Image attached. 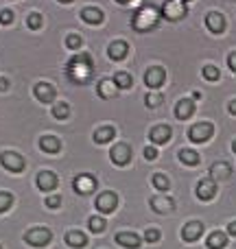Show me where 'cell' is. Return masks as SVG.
<instances>
[{"instance_id":"46","label":"cell","mask_w":236,"mask_h":249,"mask_svg":"<svg viewBox=\"0 0 236 249\" xmlns=\"http://www.w3.org/2000/svg\"><path fill=\"white\" fill-rule=\"evenodd\" d=\"M116 2H118V4H131L133 0H116Z\"/></svg>"},{"instance_id":"11","label":"cell","mask_w":236,"mask_h":249,"mask_svg":"<svg viewBox=\"0 0 236 249\" xmlns=\"http://www.w3.org/2000/svg\"><path fill=\"white\" fill-rule=\"evenodd\" d=\"M33 94H35V99H37L39 103H53L55 96H57V92H55V88H53L51 83L39 81L37 86L33 88Z\"/></svg>"},{"instance_id":"29","label":"cell","mask_w":236,"mask_h":249,"mask_svg":"<svg viewBox=\"0 0 236 249\" xmlns=\"http://www.w3.org/2000/svg\"><path fill=\"white\" fill-rule=\"evenodd\" d=\"M114 83H116L118 90H129L131 83H133V79H131V74L129 72H116L114 74Z\"/></svg>"},{"instance_id":"41","label":"cell","mask_w":236,"mask_h":249,"mask_svg":"<svg viewBox=\"0 0 236 249\" xmlns=\"http://www.w3.org/2000/svg\"><path fill=\"white\" fill-rule=\"evenodd\" d=\"M155 158H158V149H155V146H146L145 149V160H149L151 162V160H155Z\"/></svg>"},{"instance_id":"35","label":"cell","mask_w":236,"mask_h":249,"mask_svg":"<svg viewBox=\"0 0 236 249\" xmlns=\"http://www.w3.org/2000/svg\"><path fill=\"white\" fill-rule=\"evenodd\" d=\"M13 206V197L9 193H0V214H2V212H7L9 208Z\"/></svg>"},{"instance_id":"39","label":"cell","mask_w":236,"mask_h":249,"mask_svg":"<svg viewBox=\"0 0 236 249\" xmlns=\"http://www.w3.org/2000/svg\"><path fill=\"white\" fill-rule=\"evenodd\" d=\"M13 22V11L11 9H2L0 11V24H11Z\"/></svg>"},{"instance_id":"9","label":"cell","mask_w":236,"mask_h":249,"mask_svg":"<svg viewBox=\"0 0 236 249\" xmlns=\"http://www.w3.org/2000/svg\"><path fill=\"white\" fill-rule=\"evenodd\" d=\"M109 160H112L116 166H125V164H129V160H131V149H129V144L118 142L116 146H112V151H109Z\"/></svg>"},{"instance_id":"42","label":"cell","mask_w":236,"mask_h":249,"mask_svg":"<svg viewBox=\"0 0 236 249\" xmlns=\"http://www.w3.org/2000/svg\"><path fill=\"white\" fill-rule=\"evenodd\" d=\"M228 66H230V70H232V72H236V51H234V53H230V57H228Z\"/></svg>"},{"instance_id":"19","label":"cell","mask_w":236,"mask_h":249,"mask_svg":"<svg viewBox=\"0 0 236 249\" xmlns=\"http://www.w3.org/2000/svg\"><path fill=\"white\" fill-rule=\"evenodd\" d=\"M96 92H99L101 99H114L118 94V88L114 83V79H101L99 86H96Z\"/></svg>"},{"instance_id":"45","label":"cell","mask_w":236,"mask_h":249,"mask_svg":"<svg viewBox=\"0 0 236 249\" xmlns=\"http://www.w3.org/2000/svg\"><path fill=\"white\" fill-rule=\"evenodd\" d=\"M230 114H234V116H236V99L230 103Z\"/></svg>"},{"instance_id":"23","label":"cell","mask_w":236,"mask_h":249,"mask_svg":"<svg viewBox=\"0 0 236 249\" xmlns=\"http://www.w3.org/2000/svg\"><path fill=\"white\" fill-rule=\"evenodd\" d=\"M114 136H116V129L109 127V124H105V127H99V129H96L92 138H94L96 144H108V142L114 140Z\"/></svg>"},{"instance_id":"26","label":"cell","mask_w":236,"mask_h":249,"mask_svg":"<svg viewBox=\"0 0 236 249\" xmlns=\"http://www.w3.org/2000/svg\"><path fill=\"white\" fill-rule=\"evenodd\" d=\"M66 245H70V247H86L88 245V236L83 232L73 230V232L66 234Z\"/></svg>"},{"instance_id":"18","label":"cell","mask_w":236,"mask_h":249,"mask_svg":"<svg viewBox=\"0 0 236 249\" xmlns=\"http://www.w3.org/2000/svg\"><path fill=\"white\" fill-rule=\"evenodd\" d=\"M127 53H129V46H127V42H123V39H116V42H112L108 46V55H109V59H114V61L125 59Z\"/></svg>"},{"instance_id":"16","label":"cell","mask_w":236,"mask_h":249,"mask_svg":"<svg viewBox=\"0 0 236 249\" xmlns=\"http://www.w3.org/2000/svg\"><path fill=\"white\" fill-rule=\"evenodd\" d=\"M230 175H232V168H230L228 162L212 164V168H210V179L212 181H225V179H230Z\"/></svg>"},{"instance_id":"4","label":"cell","mask_w":236,"mask_h":249,"mask_svg":"<svg viewBox=\"0 0 236 249\" xmlns=\"http://www.w3.org/2000/svg\"><path fill=\"white\" fill-rule=\"evenodd\" d=\"M212 133H215V127L212 123H197L188 129V140L195 142V144H201V142L210 140Z\"/></svg>"},{"instance_id":"37","label":"cell","mask_w":236,"mask_h":249,"mask_svg":"<svg viewBox=\"0 0 236 249\" xmlns=\"http://www.w3.org/2000/svg\"><path fill=\"white\" fill-rule=\"evenodd\" d=\"M81 42H83V39L79 37V35H68V37H66V46H68V48H73V51H77V48H81Z\"/></svg>"},{"instance_id":"22","label":"cell","mask_w":236,"mask_h":249,"mask_svg":"<svg viewBox=\"0 0 236 249\" xmlns=\"http://www.w3.org/2000/svg\"><path fill=\"white\" fill-rule=\"evenodd\" d=\"M195 114V101L190 99H182L180 103L175 105V116L180 118V121H188L190 116Z\"/></svg>"},{"instance_id":"38","label":"cell","mask_w":236,"mask_h":249,"mask_svg":"<svg viewBox=\"0 0 236 249\" xmlns=\"http://www.w3.org/2000/svg\"><path fill=\"white\" fill-rule=\"evenodd\" d=\"M145 241L146 243H158L160 241V230L158 228H149L145 232Z\"/></svg>"},{"instance_id":"43","label":"cell","mask_w":236,"mask_h":249,"mask_svg":"<svg viewBox=\"0 0 236 249\" xmlns=\"http://www.w3.org/2000/svg\"><path fill=\"white\" fill-rule=\"evenodd\" d=\"M7 90H9V79L0 77V92H7Z\"/></svg>"},{"instance_id":"21","label":"cell","mask_w":236,"mask_h":249,"mask_svg":"<svg viewBox=\"0 0 236 249\" xmlns=\"http://www.w3.org/2000/svg\"><path fill=\"white\" fill-rule=\"evenodd\" d=\"M116 243L120 247L138 249L140 247V243H142V238L138 236V234H133V232H120V234H116Z\"/></svg>"},{"instance_id":"25","label":"cell","mask_w":236,"mask_h":249,"mask_svg":"<svg viewBox=\"0 0 236 249\" xmlns=\"http://www.w3.org/2000/svg\"><path fill=\"white\" fill-rule=\"evenodd\" d=\"M206 245L210 247V249H223L225 245H228V234H223V232H212L210 236L206 238Z\"/></svg>"},{"instance_id":"48","label":"cell","mask_w":236,"mask_h":249,"mask_svg":"<svg viewBox=\"0 0 236 249\" xmlns=\"http://www.w3.org/2000/svg\"><path fill=\"white\" fill-rule=\"evenodd\" d=\"M59 2H64V4H66V2H73V0H59Z\"/></svg>"},{"instance_id":"13","label":"cell","mask_w":236,"mask_h":249,"mask_svg":"<svg viewBox=\"0 0 236 249\" xmlns=\"http://www.w3.org/2000/svg\"><path fill=\"white\" fill-rule=\"evenodd\" d=\"M197 197L201 199V201H210L212 197L217 195V181H212V179H201L197 184Z\"/></svg>"},{"instance_id":"32","label":"cell","mask_w":236,"mask_h":249,"mask_svg":"<svg viewBox=\"0 0 236 249\" xmlns=\"http://www.w3.org/2000/svg\"><path fill=\"white\" fill-rule=\"evenodd\" d=\"M53 116H55L57 121H64V118H68V116H70L68 103H57L55 107H53Z\"/></svg>"},{"instance_id":"7","label":"cell","mask_w":236,"mask_h":249,"mask_svg":"<svg viewBox=\"0 0 236 249\" xmlns=\"http://www.w3.org/2000/svg\"><path fill=\"white\" fill-rule=\"evenodd\" d=\"M94 206L101 214H109V212H114L118 206V195H114L112 190H105V193H101L99 197H96Z\"/></svg>"},{"instance_id":"44","label":"cell","mask_w":236,"mask_h":249,"mask_svg":"<svg viewBox=\"0 0 236 249\" xmlns=\"http://www.w3.org/2000/svg\"><path fill=\"white\" fill-rule=\"evenodd\" d=\"M228 234L230 236H236V221H232V223L228 225Z\"/></svg>"},{"instance_id":"1","label":"cell","mask_w":236,"mask_h":249,"mask_svg":"<svg viewBox=\"0 0 236 249\" xmlns=\"http://www.w3.org/2000/svg\"><path fill=\"white\" fill-rule=\"evenodd\" d=\"M66 72L74 83H88L92 77V59L88 53L83 55H74L66 66Z\"/></svg>"},{"instance_id":"28","label":"cell","mask_w":236,"mask_h":249,"mask_svg":"<svg viewBox=\"0 0 236 249\" xmlns=\"http://www.w3.org/2000/svg\"><path fill=\"white\" fill-rule=\"evenodd\" d=\"M180 160L182 164H186V166H197L199 164V153L193 149H182L180 151Z\"/></svg>"},{"instance_id":"34","label":"cell","mask_w":236,"mask_h":249,"mask_svg":"<svg viewBox=\"0 0 236 249\" xmlns=\"http://www.w3.org/2000/svg\"><path fill=\"white\" fill-rule=\"evenodd\" d=\"M201 74H203V79H208V81H217V79L221 77L219 68H215V66H203Z\"/></svg>"},{"instance_id":"5","label":"cell","mask_w":236,"mask_h":249,"mask_svg":"<svg viewBox=\"0 0 236 249\" xmlns=\"http://www.w3.org/2000/svg\"><path fill=\"white\" fill-rule=\"evenodd\" d=\"M73 188L77 195H92L96 190V177L92 173H81V175L74 177Z\"/></svg>"},{"instance_id":"47","label":"cell","mask_w":236,"mask_h":249,"mask_svg":"<svg viewBox=\"0 0 236 249\" xmlns=\"http://www.w3.org/2000/svg\"><path fill=\"white\" fill-rule=\"evenodd\" d=\"M232 151H234V153H236V140L232 142Z\"/></svg>"},{"instance_id":"17","label":"cell","mask_w":236,"mask_h":249,"mask_svg":"<svg viewBox=\"0 0 236 249\" xmlns=\"http://www.w3.org/2000/svg\"><path fill=\"white\" fill-rule=\"evenodd\" d=\"M206 26L212 31V33H217V35L223 33V31H225V18L221 16L219 11H210L206 16Z\"/></svg>"},{"instance_id":"33","label":"cell","mask_w":236,"mask_h":249,"mask_svg":"<svg viewBox=\"0 0 236 249\" xmlns=\"http://www.w3.org/2000/svg\"><path fill=\"white\" fill-rule=\"evenodd\" d=\"M88 225H90V232L101 234V232H103V230H105V225H108V223H105V219H103V216H92V219H90V223H88Z\"/></svg>"},{"instance_id":"30","label":"cell","mask_w":236,"mask_h":249,"mask_svg":"<svg viewBox=\"0 0 236 249\" xmlns=\"http://www.w3.org/2000/svg\"><path fill=\"white\" fill-rule=\"evenodd\" d=\"M151 184H153L158 190H162V193H166V190L171 188V181H168V177L162 175V173H155V175L151 177Z\"/></svg>"},{"instance_id":"12","label":"cell","mask_w":236,"mask_h":249,"mask_svg":"<svg viewBox=\"0 0 236 249\" xmlns=\"http://www.w3.org/2000/svg\"><path fill=\"white\" fill-rule=\"evenodd\" d=\"M173 136V129L166 127V124H158V127H153L149 131V140L153 142V144H164V142H168Z\"/></svg>"},{"instance_id":"3","label":"cell","mask_w":236,"mask_h":249,"mask_svg":"<svg viewBox=\"0 0 236 249\" xmlns=\"http://www.w3.org/2000/svg\"><path fill=\"white\" fill-rule=\"evenodd\" d=\"M186 11H188L186 2H182V0H166V2L162 4V11H160V16H162L164 20L177 22V20H182V18L186 16Z\"/></svg>"},{"instance_id":"6","label":"cell","mask_w":236,"mask_h":249,"mask_svg":"<svg viewBox=\"0 0 236 249\" xmlns=\"http://www.w3.org/2000/svg\"><path fill=\"white\" fill-rule=\"evenodd\" d=\"M51 238H53V234H51V230H46V228H33L24 234V243H29V245H33V247L48 245Z\"/></svg>"},{"instance_id":"49","label":"cell","mask_w":236,"mask_h":249,"mask_svg":"<svg viewBox=\"0 0 236 249\" xmlns=\"http://www.w3.org/2000/svg\"><path fill=\"white\" fill-rule=\"evenodd\" d=\"M182 2H188V0H182Z\"/></svg>"},{"instance_id":"15","label":"cell","mask_w":236,"mask_h":249,"mask_svg":"<svg viewBox=\"0 0 236 249\" xmlns=\"http://www.w3.org/2000/svg\"><path fill=\"white\" fill-rule=\"evenodd\" d=\"M201 234H203V225L199 223V221H190V223H186L184 228H182V238L188 243L197 241Z\"/></svg>"},{"instance_id":"36","label":"cell","mask_w":236,"mask_h":249,"mask_svg":"<svg viewBox=\"0 0 236 249\" xmlns=\"http://www.w3.org/2000/svg\"><path fill=\"white\" fill-rule=\"evenodd\" d=\"M26 26H29V29H39V26H42V16H39V13H29Z\"/></svg>"},{"instance_id":"2","label":"cell","mask_w":236,"mask_h":249,"mask_svg":"<svg viewBox=\"0 0 236 249\" xmlns=\"http://www.w3.org/2000/svg\"><path fill=\"white\" fill-rule=\"evenodd\" d=\"M158 20H160V11L155 7H151V4H145V7H140L136 13H133L131 18V26L136 31H140V33H146V31L155 29L158 26Z\"/></svg>"},{"instance_id":"20","label":"cell","mask_w":236,"mask_h":249,"mask_svg":"<svg viewBox=\"0 0 236 249\" xmlns=\"http://www.w3.org/2000/svg\"><path fill=\"white\" fill-rule=\"evenodd\" d=\"M151 208H153L158 214H166V212L175 210V201L171 197H153L151 199Z\"/></svg>"},{"instance_id":"14","label":"cell","mask_w":236,"mask_h":249,"mask_svg":"<svg viewBox=\"0 0 236 249\" xmlns=\"http://www.w3.org/2000/svg\"><path fill=\"white\" fill-rule=\"evenodd\" d=\"M57 175L53 171H42L37 175V188L42 190V193H48V190H55L57 188Z\"/></svg>"},{"instance_id":"27","label":"cell","mask_w":236,"mask_h":249,"mask_svg":"<svg viewBox=\"0 0 236 249\" xmlns=\"http://www.w3.org/2000/svg\"><path fill=\"white\" fill-rule=\"evenodd\" d=\"M39 146H42V151H46V153H57V151L61 149V142L57 140L55 136H44L42 140H39Z\"/></svg>"},{"instance_id":"50","label":"cell","mask_w":236,"mask_h":249,"mask_svg":"<svg viewBox=\"0 0 236 249\" xmlns=\"http://www.w3.org/2000/svg\"><path fill=\"white\" fill-rule=\"evenodd\" d=\"M0 249H2V247H0Z\"/></svg>"},{"instance_id":"8","label":"cell","mask_w":236,"mask_h":249,"mask_svg":"<svg viewBox=\"0 0 236 249\" xmlns=\"http://www.w3.org/2000/svg\"><path fill=\"white\" fill-rule=\"evenodd\" d=\"M0 164H2L7 171L11 173H22L24 171V158L18 153H13V151H4L2 155H0Z\"/></svg>"},{"instance_id":"31","label":"cell","mask_w":236,"mask_h":249,"mask_svg":"<svg viewBox=\"0 0 236 249\" xmlns=\"http://www.w3.org/2000/svg\"><path fill=\"white\" fill-rule=\"evenodd\" d=\"M162 103H164V96L158 94V92H149V94L145 96V105H146V107H160Z\"/></svg>"},{"instance_id":"10","label":"cell","mask_w":236,"mask_h":249,"mask_svg":"<svg viewBox=\"0 0 236 249\" xmlns=\"http://www.w3.org/2000/svg\"><path fill=\"white\" fill-rule=\"evenodd\" d=\"M164 81H166V72H164V68H160V66H153V68H149L145 72V83L151 90H158L160 86H164Z\"/></svg>"},{"instance_id":"40","label":"cell","mask_w":236,"mask_h":249,"mask_svg":"<svg viewBox=\"0 0 236 249\" xmlns=\"http://www.w3.org/2000/svg\"><path fill=\"white\" fill-rule=\"evenodd\" d=\"M61 206V197L59 195H51V197L46 199V208H59Z\"/></svg>"},{"instance_id":"24","label":"cell","mask_w":236,"mask_h":249,"mask_svg":"<svg viewBox=\"0 0 236 249\" xmlns=\"http://www.w3.org/2000/svg\"><path fill=\"white\" fill-rule=\"evenodd\" d=\"M81 20L88 22V24H101L103 22V11L96 7H86L81 11Z\"/></svg>"}]
</instances>
